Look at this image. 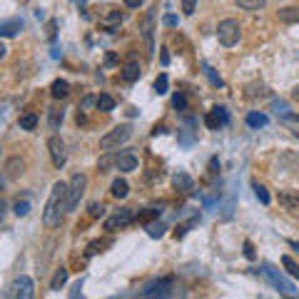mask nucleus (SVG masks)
<instances>
[{
  "label": "nucleus",
  "mask_w": 299,
  "mask_h": 299,
  "mask_svg": "<svg viewBox=\"0 0 299 299\" xmlns=\"http://www.w3.org/2000/svg\"><path fill=\"white\" fill-rule=\"evenodd\" d=\"M67 214V184L65 182H55L53 192L48 197L45 212H43V222L45 227H60L62 217Z\"/></svg>",
  "instance_id": "f257e3e1"
},
{
  "label": "nucleus",
  "mask_w": 299,
  "mask_h": 299,
  "mask_svg": "<svg viewBox=\"0 0 299 299\" xmlns=\"http://www.w3.org/2000/svg\"><path fill=\"white\" fill-rule=\"evenodd\" d=\"M132 135V127L130 125H118L115 130H110L107 135L100 137V150H105V152H112V150H118L120 145H125Z\"/></svg>",
  "instance_id": "f03ea898"
},
{
  "label": "nucleus",
  "mask_w": 299,
  "mask_h": 299,
  "mask_svg": "<svg viewBox=\"0 0 299 299\" xmlns=\"http://www.w3.org/2000/svg\"><path fill=\"white\" fill-rule=\"evenodd\" d=\"M239 23L235 20V18H224L222 23H219V28H217V40L224 45V48H232V45H237L239 43Z\"/></svg>",
  "instance_id": "7ed1b4c3"
},
{
  "label": "nucleus",
  "mask_w": 299,
  "mask_h": 299,
  "mask_svg": "<svg viewBox=\"0 0 299 299\" xmlns=\"http://www.w3.org/2000/svg\"><path fill=\"white\" fill-rule=\"evenodd\" d=\"M85 190H88V177L83 172L72 175V179L67 184V212H72L75 207L80 205V197L85 195Z\"/></svg>",
  "instance_id": "20e7f679"
},
{
  "label": "nucleus",
  "mask_w": 299,
  "mask_h": 299,
  "mask_svg": "<svg viewBox=\"0 0 299 299\" xmlns=\"http://www.w3.org/2000/svg\"><path fill=\"white\" fill-rule=\"evenodd\" d=\"M32 294H35V282L30 277H25V274H20L10 284V292H8V297H20V299H30Z\"/></svg>",
  "instance_id": "39448f33"
},
{
  "label": "nucleus",
  "mask_w": 299,
  "mask_h": 299,
  "mask_svg": "<svg viewBox=\"0 0 299 299\" xmlns=\"http://www.w3.org/2000/svg\"><path fill=\"white\" fill-rule=\"evenodd\" d=\"M135 219V212L130 209V207H125V209H120L118 214H112V217H107L105 219V230H110V232H115V230H122V227H127V224Z\"/></svg>",
  "instance_id": "423d86ee"
},
{
  "label": "nucleus",
  "mask_w": 299,
  "mask_h": 299,
  "mask_svg": "<svg viewBox=\"0 0 299 299\" xmlns=\"http://www.w3.org/2000/svg\"><path fill=\"white\" fill-rule=\"evenodd\" d=\"M262 272H265V277H267V279H269V282H272V284H274L282 294H289V297H294V294H297V289H294V287H292V284H289V282H287V279H284L277 269H272L269 265L262 267Z\"/></svg>",
  "instance_id": "0eeeda50"
},
{
  "label": "nucleus",
  "mask_w": 299,
  "mask_h": 299,
  "mask_svg": "<svg viewBox=\"0 0 299 299\" xmlns=\"http://www.w3.org/2000/svg\"><path fill=\"white\" fill-rule=\"evenodd\" d=\"M170 289H172V277H165V279L147 284L142 289V297H170Z\"/></svg>",
  "instance_id": "6e6552de"
},
{
  "label": "nucleus",
  "mask_w": 299,
  "mask_h": 299,
  "mask_svg": "<svg viewBox=\"0 0 299 299\" xmlns=\"http://www.w3.org/2000/svg\"><path fill=\"white\" fill-rule=\"evenodd\" d=\"M48 147H50L53 165H55V167H62V165H65V160H67V155H65V142H62L58 135H53V137L48 140Z\"/></svg>",
  "instance_id": "1a4fd4ad"
},
{
  "label": "nucleus",
  "mask_w": 299,
  "mask_h": 299,
  "mask_svg": "<svg viewBox=\"0 0 299 299\" xmlns=\"http://www.w3.org/2000/svg\"><path fill=\"white\" fill-rule=\"evenodd\" d=\"M227 110H224V107H212L209 112H207V115H205V125L209 127V130H219L222 125H227Z\"/></svg>",
  "instance_id": "9d476101"
},
{
  "label": "nucleus",
  "mask_w": 299,
  "mask_h": 299,
  "mask_svg": "<svg viewBox=\"0 0 299 299\" xmlns=\"http://www.w3.org/2000/svg\"><path fill=\"white\" fill-rule=\"evenodd\" d=\"M172 187L177 192H190L192 187H195V179L187 175V172H175L172 175Z\"/></svg>",
  "instance_id": "9b49d317"
},
{
  "label": "nucleus",
  "mask_w": 299,
  "mask_h": 299,
  "mask_svg": "<svg viewBox=\"0 0 299 299\" xmlns=\"http://www.w3.org/2000/svg\"><path fill=\"white\" fill-rule=\"evenodd\" d=\"M23 30V20L20 18H10L0 23V37H15Z\"/></svg>",
  "instance_id": "f8f14e48"
},
{
  "label": "nucleus",
  "mask_w": 299,
  "mask_h": 299,
  "mask_svg": "<svg viewBox=\"0 0 299 299\" xmlns=\"http://www.w3.org/2000/svg\"><path fill=\"white\" fill-rule=\"evenodd\" d=\"M140 62L137 60H130V62H125L122 65V70H120V78L125 80V83H135V80H140Z\"/></svg>",
  "instance_id": "ddd939ff"
},
{
  "label": "nucleus",
  "mask_w": 299,
  "mask_h": 299,
  "mask_svg": "<svg viewBox=\"0 0 299 299\" xmlns=\"http://www.w3.org/2000/svg\"><path fill=\"white\" fill-rule=\"evenodd\" d=\"M115 167H118L120 172H135V170H137V157L130 155V152H122V155H118Z\"/></svg>",
  "instance_id": "4468645a"
},
{
  "label": "nucleus",
  "mask_w": 299,
  "mask_h": 299,
  "mask_svg": "<svg viewBox=\"0 0 299 299\" xmlns=\"http://www.w3.org/2000/svg\"><path fill=\"white\" fill-rule=\"evenodd\" d=\"M127 192H130L127 179H122V177L112 179V184H110V195H112V197H115V200H122V197H127Z\"/></svg>",
  "instance_id": "2eb2a0df"
},
{
  "label": "nucleus",
  "mask_w": 299,
  "mask_h": 299,
  "mask_svg": "<svg viewBox=\"0 0 299 299\" xmlns=\"http://www.w3.org/2000/svg\"><path fill=\"white\" fill-rule=\"evenodd\" d=\"M23 172H25V162H23L20 157H10V160L5 162V175H8L10 179H18Z\"/></svg>",
  "instance_id": "dca6fc26"
},
{
  "label": "nucleus",
  "mask_w": 299,
  "mask_h": 299,
  "mask_svg": "<svg viewBox=\"0 0 299 299\" xmlns=\"http://www.w3.org/2000/svg\"><path fill=\"white\" fill-rule=\"evenodd\" d=\"M50 95H53L55 100H62V97L70 95V85H67L65 80H55V83L50 85Z\"/></svg>",
  "instance_id": "f3484780"
},
{
  "label": "nucleus",
  "mask_w": 299,
  "mask_h": 299,
  "mask_svg": "<svg viewBox=\"0 0 299 299\" xmlns=\"http://www.w3.org/2000/svg\"><path fill=\"white\" fill-rule=\"evenodd\" d=\"M110 244H112V239H95V242H90V244H88L85 257H95L97 252H105V247H110Z\"/></svg>",
  "instance_id": "a211bd4d"
},
{
  "label": "nucleus",
  "mask_w": 299,
  "mask_h": 299,
  "mask_svg": "<svg viewBox=\"0 0 299 299\" xmlns=\"http://www.w3.org/2000/svg\"><path fill=\"white\" fill-rule=\"evenodd\" d=\"M277 18L282 23H299V8H282L277 10Z\"/></svg>",
  "instance_id": "6ab92c4d"
},
{
  "label": "nucleus",
  "mask_w": 299,
  "mask_h": 299,
  "mask_svg": "<svg viewBox=\"0 0 299 299\" xmlns=\"http://www.w3.org/2000/svg\"><path fill=\"white\" fill-rule=\"evenodd\" d=\"M95 105H97V110H100V112H112V110H115V100H112V97H110L107 92L97 95Z\"/></svg>",
  "instance_id": "aec40b11"
},
{
  "label": "nucleus",
  "mask_w": 299,
  "mask_h": 299,
  "mask_svg": "<svg viewBox=\"0 0 299 299\" xmlns=\"http://www.w3.org/2000/svg\"><path fill=\"white\" fill-rule=\"evenodd\" d=\"M18 125H20V130H35L37 127V115L35 112H25V115H20V120H18Z\"/></svg>",
  "instance_id": "412c9836"
},
{
  "label": "nucleus",
  "mask_w": 299,
  "mask_h": 299,
  "mask_svg": "<svg viewBox=\"0 0 299 299\" xmlns=\"http://www.w3.org/2000/svg\"><path fill=\"white\" fill-rule=\"evenodd\" d=\"M282 267L287 269V274H289V277L299 279V265H297V262H294L289 254H284V257H282Z\"/></svg>",
  "instance_id": "4be33fe9"
},
{
  "label": "nucleus",
  "mask_w": 299,
  "mask_h": 299,
  "mask_svg": "<svg viewBox=\"0 0 299 299\" xmlns=\"http://www.w3.org/2000/svg\"><path fill=\"white\" fill-rule=\"evenodd\" d=\"M247 125L249 127H265L267 125V115H265V112H249V115H247Z\"/></svg>",
  "instance_id": "5701e85b"
},
{
  "label": "nucleus",
  "mask_w": 299,
  "mask_h": 299,
  "mask_svg": "<svg viewBox=\"0 0 299 299\" xmlns=\"http://www.w3.org/2000/svg\"><path fill=\"white\" fill-rule=\"evenodd\" d=\"M235 3L242 8V10H262V8H265V3H267V0H235Z\"/></svg>",
  "instance_id": "b1692460"
},
{
  "label": "nucleus",
  "mask_w": 299,
  "mask_h": 299,
  "mask_svg": "<svg viewBox=\"0 0 299 299\" xmlns=\"http://www.w3.org/2000/svg\"><path fill=\"white\" fill-rule=\"evenodd\" d=\"M65 282H67V269H65V267H60V269L53 274V279H50V289H60Z\"/></svg>",
  "instance_id": "393cba45"
},
{
  "label": "nucleus",
  "mask_w": 299,
  "mask_h": 299,
  "mask_svg": "<svg viewBox=\"0 0 299 299\" xmlns=\"http://www.w3.org/2000/svg\"><path fill=\"white\" fill-rule=\"evenodd\" d=\"M165 230H167V227H165L162 222H150V224H147V235L152 237V239H160V237L165 235Z\"/></svg>",
  "instance_id": "a878e982"
},
{
  "label": "nucleus",
  "mask_w": 299,
  "mask_h": 299,
  "mask_svg": "<svg viewBox=\"0 0 299 299\" xmlns=\"http://www.w3.org/2000/svg\"><path fill=\"white\" fill-rule=\"evenodd\" d=\"M118 162V155H112V152H107L105 157H100V162H97V172H107L112 165Z\"/></svg>",
  "instance_id": "bb28decb"
},
{
  "label": "nucleus",
  "mask_w": 299,
  "mask_h": 299,
  "mask_svg": "<svg viewBox=\"0 0 299 299\" xmlns=\"http://www.w3.org/2000/svg\"><path fill=\"white\" fill-rule=\"evenodd\" d=\"M252 190H254V195H257V200H259L262 205H269V192H267L259 182H254V184H252Z\"/></svg>",
  "instance_id": "cd10ccee"
},
{
  "label": "nucleus",
  "mask_w": 299,
  "mask_h": 299,
  "mask_svg": "<svg viewBox=\"0 0 299 299\" xmlns=\"http://www.w3.org/2000/svg\"><path fill=\"white\" fill-rule=\"evenodd\" d=\"M167 85H170L167 75H160V78L155 80V92H157V95H165V92H167Z\"/></svg>",
  "instance_id": "c85d7f7f"
},
{
  "label": "nucleus",
  "mask_w": 299,
  "mask_h": 299,
  "mask_svg": "<svg viewBox=\"0 0 299 299\" xmlns=\"http://www.w3.org/2000/svg\"><path fill=\"white\" fill-rule=\"evenodd\" d=\"M172 107H175L177 112H182V110H187V97H184L182 92H177V95L172 97Z\"/></svg>",
  "instance_id": "c756f323"
},
{
  "label": "nucleus",
  "mask_w": 299,
  "mask_h": 299,
  "mask_svg": "<svg viewBox=\"0 0 299 299\" xmlns=\"http://www.w3.org/2000/svg\"><path fill=\"white\" fill-rule=\"evenodd\" d=\"M279 202H282L284 207H289V209H292V207H299V197H292V195H287V192L279 195Z\"/></svg>",
  "instance_id": "7c9ffc66"
},
{
  "label": "nucleus",
  "mask_w": 299,
  "mask_h": 299,
  "mask_svg": "<svg viewBox=\"0 0 299 299\" xmlns=\"http://www.w3.org/2000/svg\"><path fill=\"white\" fill-rule=\"evenodd\" d=\"M60 122H62V110H50V127L58 130Z\"/></svg>",
  "instance_id": "2f4dec72"
},
{
  "label": "nucleus",
  "mask_w": 299,
  "mask_h": 299,
  "mask_svg": "<svg viewBox=\"0 0 299 299\" xmlns=\"http://www.w3.org/2000/svg\"><path fill=\"white\" fill-rule=\"evenodd\" d=\"M192 224H197V217H195V219H190L187 224H177V230H175V237H177V239H179V237H184V235H187V230H190Z\"/></svg>",
  "instance_id": "473e14b6"
},
{
  "label": "nucleus",
  "mask_w": 299,
  "mask_h": 299,
  "mask_svg": "<svg viewBox=\"0 0 299 299\" xmlns=\"http://www.w3.org/2000/svg\"><path fill=\"white\" fill-rule=\"evenodd\" d=\"M197 10V0H182V13L184 15H195Z\"/></svg>",
  "instance_id": "72a5a7b5"
},
{
  "label": "nucleus",
  "mask_w": 299,
  "mask_h": 299,
  "mask_svg": "<svg viewBox=\"0 0 299 299\" xmlns=\"http://www.w3.org/2000/svg\"><path fill=\"white\" fill-rule=\"evenodd\" d=\"M115 23H122V13L112 10V13H107V18H105V25H115Z\"/></svg>",
  "instance_id": "f704fd0d"
},
{
  "label": "nucleus",
  "mask_w": 299,
  "mask_h": 299,
  "mask_svg": "<svg viewBox=\"0 0 299 299\" xmlns=\"http://www.w3.org/2000/svg\"><path fill=\"white\" fill-rule=\"evenodd\" d=\"M13 212H15L18 217H25V214L30 212V205H28L25 200H23V202H15V209H13Z\"/></svg>",
  "instance_id": "c9c22d12"
},
{
  "label": "nucleus",
  "mask_w": 299,
  "mask_h": 299,
  "mask_svg": "<svg viewBox=\"0 0 299 299\" xmlns=\"http://www.w3.org/2000/svg\"><path fill=\"white\" fill-rule=\"evenodd\" d=\"M102 214H105V207H102L100 202H92V205H90V217L97 219V217H102Z\"/></svg>",
  "instance_id": "e433bc0d"
},
{
  "label": "nucleus",
  "mask_w": 299,
  "mask_h": 299,
  "mask_svg": "<svg viewBox=\"0 0 299 299\" xmlns=\"http://www.w3.org/2000/svg\"><path fill=\"white\" fill-rule=\"evenodd\" d=\"M55 28H58V23H55V20H50V23H48V28H45L48 40H53V37H55Z\"/></svg>",
  "instance_id": "4c0bfd02"
},
{
  "label": "nucleus",
  "mask_w": 299,
  "mask_h": 299,
  "mask_svg": "<svg viewBox=\"0 0 299 299\" xmlns=\"http://www.w3.org/2000/svg\"><path fill=\"white\" fill-rule=\"evenodd\" d=\"M244 257H247V259H254V257H257V254H254V247H252L249 239L244 242Z\"/></svg>",
  "instance_id": "58836bf2"
},
{
  "label": "nucleus",
  "mask_w": 299,
  "mask_h": 299,
  "mask_svg": "<svg viewBox=\"0 0 299 299\" xmlns=\"http://www.w3.org/2000/svg\"><path fill=\"white\" fill-rule=\"evenodd\" d=\"M205 72H207V75H209V80H212V83H214V85H219V88H222V80H219V78H217V75H214V72H212V67H209V65H205Z\"/></svg>",
  "instance_id": "ea45409f"
},
{
  "label": "nucleus",
  "mask_w": 299,
  "mask_h": 299,
  "mask_svg": "<svg viewBox=\"0 0 299 299\" xmlns=\"http://www.w3.org/2000/svg\"><path fill=\"white\" fill-rule=\"evenodd\" d=\"M162 23H165V25H167V28H175V25H177V18H175V15H172V13H167V15H165V18H162Z\"/></svg>",
  "instance_id": "a19ab883"
},
{
  "label": "nucleus",
  "mask_w": 299,
  "mask_h": 299,
  "mask_svg": "<svg viewBox=\"0 0 299 299\" xmlns=\"http://www.w3.org/2000/svg\"><path fill=\"white\" fill-rule=\"evenodd\" d=\"M157 214H160V209H147V212L142 214V219H145V222H150V219H155Z\"/></svg>",
  "instance_id": "79ce46f5"
},
{
  "label": "nucleus",
  "mask_w": 299,
  "mask_h": 299,
  "mask_svg": "<svg viewBox=\"0 0 299 299\" xmlns=\"http://www.w3.org/2000/svg\"><path fill=\"white\" fill-rule=\"evenodd\" d=\"M162 53H160V60H162V65H167L170 62V55H167V48H160Z\"/></svg>",
  "instance_id": "37998d69"
},
{
  "label": "nucleus",
  "mask_w": 299,
  "mask_h": 299,
  "mask_svg": "<svg viewBox=\"0 0 299 299\" xmlns=\"http://www.w3.org/2000/svg\"><path fill=\"white\" fill-rule=\"evenodd\" d=\"M125 5H127V8H140L142 0H125Z\"/></svg>",
  "instance_id": "c03bdc74"
},
{
  "label": "nucleus",
  "mask_w": 299,
  "mask_h": 299,
  "mask_svg": "<svg viewBox=\"0 0 299 299\" xmlns=\"http://www.w3.org/2000/svg\"><path fill=\"white\" fill-rule=\"evenodd\" d=\"M5 53H8V48H5V43H3V40H0V60L5 58Z\"/></svg>",
  "instance_id": "a18cd8bd"
},
{
  "label": "nucleus",
  "mask_w": 299,
  "mask_h": 299,
  "mask_svg": "<svg viewBox=\"0 0 299 299\" xmlns=\"http://www.w3.org/2000/svg\"><path fill=\"white\" fill-rule=\"evenodd\" d=\"M284 120H289V122H299V115H284Z\"/></svg>",
  "instance_id": "49530a36"
},
{
  "label": "nucleus",
  "mask_w": 299,
  "mask_h": 299,
  "mask_svg": "<svg viewBox=\"0 0 299 299\" xmlns=\"http://www.w3.org/2000/svg\"><path fill=\"white\" fill-rule=\"evenodd\" d=\"M3 217H5V202L0 200V219H3Z\"/></svg>",
  "instance_id": "de8ad7c7"
},
{
  "label": "nucleus",
  "mask_w": 299,
  "mask_h": 299,
  "mask_svg": "<svg viewBox=\"0 0 299 299\" xmlns=\"http://www.w3.org/2000/svg\"><path fill=\"white\" fill-rule=\"evenodd\" d=\"M292 97H294V100H299V85L294 88V92H292Z\"/></svg>",
  "instance_id": "09e8293b"
},
{
  "label": "nucleus",
  "mask_w": 299,
  "mask_h": 299,
  "mask_svg": "<svg viewBox=\"0 0 299 299\" xmlns=\"http://www.w3.org/2000/svg\"><path fill=\"white\" fill-rule=\"evenodd\" d=\"M292 247H294V249H299V242H292Z\"/></svg>",
  "instance_id": "8fccbe9b"
},
{
  "label": "nucleus",
  "mask_w": 299,
  "mask_h": 299,
  "mask_svg": "<svg viewBox=\"0 0 299 299\" xmlns=\"http://www.w3.org/2000/svg\"><path fill=\"white\" fill-rule=\"evenodd\" d=\"M72 3H80V0H72Z\"/></svg>",
  "instance_id": "3c124183"
}]
</instances>
